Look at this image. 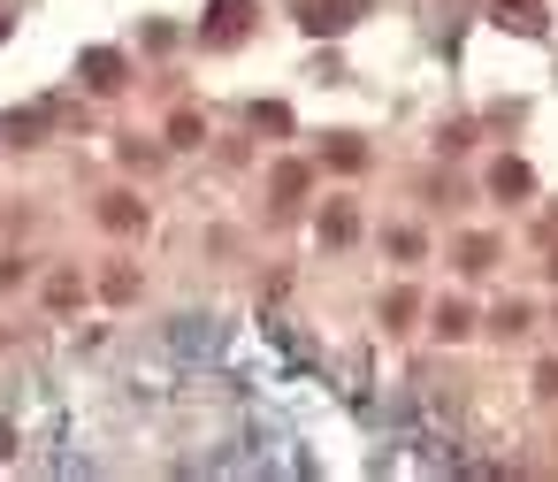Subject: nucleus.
<instances>
[{"label": "nucleus", "instance_id": "nucleus-3", "mask_svg": "<svg viewBox=\"0 0 558 482\" xmlns=\"http://www.w3.org/2000/svg\"><path fill=\"white\" fill-rule=\"evenodd\" d=\"M116 70H123V62H116V55H85V77H93V85H100V93H108V85H116Z\"/></svg>", "mask_w": 558, "mask_h": 482}, {"label": "nucleus", "instance_id": "nucleus-5", "mask_svg": "<svg viewBox=\"0 0 558 482\" xmlns=\"http://www.w3.org/2000/svg\"><path fill=\"white\" fill-rule=\"evenodd\" d=\"M0 32H9V24H0Z\"/></svg>", "mask_w": 558, "mask_h": 482}, {"label": "nucleus", "instance_id": "nucleus-1", "mask_svg": "<svg viewBox=\"0 0 558 482\" xmlns=\"http://www.w3.org/2000/svg\"><path fill=\"white\" fill-rule=\"evenodd\" d=\"M360 9H367V0H299V24L306 32H344Z\"/></svg>", "mask_w": 558, "mask_h": 482}, {"label": "nucleus", "instance_id": "nucleus-4", "mask_svg": "<svg viewBox=\"0 0 558 482\" xmlns=\"http://www.w3.org/2000/svg\"><path fill=\"white\" fill-rule=\"evenodd\" d=\"M489 184H497V192H527V169H520V161H497V177H489Z\"/></svg>", "mask_w": 558, "mask_h": 482}, {"label": "nucleus", "instance_id": "nucleus-2", "mask_svg": "<svg viewBox=\"0 0 558 482\" xmlns=\"http://www.w3.org/2000/svg\"><path fill=\"white\" fill-rule=\"evenodd\" d=\"M245 32V0H215V39H238Z\"/></svg>", "mask_w": 558, "mask_h": 482}]
</instances>
